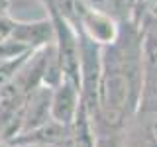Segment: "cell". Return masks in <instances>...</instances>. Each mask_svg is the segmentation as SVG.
<instances>
[{
  "label": "cell",
  "mask_w": 157,
  "mask_h": 147,
  "mask_svg": "<svg viewBox=\"0 0 157 147\" xmlns=\"http://www.w3.org/2000/svg\"><path fill=\"white\" fill-rule=\"evenodd\" d=\"M8 39L20 43L26 51H37L55 41V28L51 18L37 22H14Z\"/></svg>",
  "instance_id": "cell-1"
},
{
  "label": "cell",
  "mask_w": 157,
  "mask_h": 147,
  "mask_svg": "<svg viewBox=\"0 0 157 147\" xmlns=\"http://www.w3.org/2000/svg\"><path fill=\"white\" fill-rule=\"evenodd\" d=\"M81 102V88L69 81H61L57 86L51 88V106H49L51 120L63 126H71L77 118Z\"/></svg>",
  "instance_id": "cell-2"
},
{
  "label": "cell",
  "mask_w": 157,
  "mask_h": 147,
  "mask_svg": "<svg viewBox=\"0 0 157 147\" xmlns=\"http://www.w3.org/2000/svg\"><path fill=\"white\" fill-rule=\"evenodd\" d=\"M71 135V126H63L55 120H47L45 124L28 130L24 134L8 141L6 145H61Z\"/></svg>",
  "instance_id": "cell-3"
},
{
  "label": "cell",
  "mask_w": 157,
  "mask_h": 147,
  "mask_svg": "<svg viewBox=\"0 0 157 147\" xmlns=\"http://www.w3.org/2000/svg\"><path fill=\"white\" fill-rule=\"evenodd\" d=\"M8 147H63V143L61 145H8Z\"/></svg>",
  "instance_id": "cell-4"
},
{
  "label": "cell",
  "mask_w": 157,
  "mask_h": 147,
  "mask_svg": "<svg viewBox=\"0 0 157 147\" xmlns=\"http://www.w3.org/2000/svg\"><path fill=\"white\" fill-rule=\"evenodd\" d=\"M41 2H43V0H41Z\"/></svg>",
  "instance_id": "cell-5"
}]
</instances>
